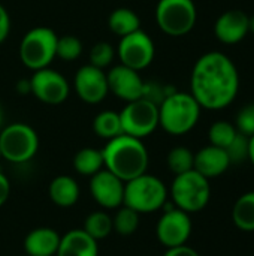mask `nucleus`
Returning a JSON list of instances; mask_svg holds the SVG:
<instances>
[{
    "label": "nucleus",
    "mask_w": 254,
    "mask_h": 256,
    "mask_svg": "<svg viewBox=\"0 0 254 256\" xmlns=\"http://www.w3.org/2000/svg\"><path fill=\"white\" fill-rule=\"evenodd\" d=\"M226 153L229 156L231 165H241L246 160H249V138L246 135L237 134L234 141L228 146Z\"/></svg>",
    "instance_id": "obj_32"
},
{
    "label": "nucleus",
    "mask_w": 254,
    "mask_h": 256,
    "mask_svg": "<svg viewBox=\"0 0 254 256\" xmlns=\"http://www.w3.org/2000/svg\"><path fill=\"white\" fill-rule=\"evenodd\" d=\"M106 78H108V88L115 98L127 104L142 98L145 81L141 78L138 70L120 64L112 68L106 74Z\"/></svg>",
    "instance_id": "obj_15"
},
{
    "label": "nucleus",
    "mask_w": 254,
    "mask_h": 256,
    "mask_svg": "<svg viewBox=\"0 0 254 256\" xmlns=\"http://www.w3.org/2000/svg\"><path fill=\"white\" fill-rule=\"evenodd\" d=\"M9 196H10V183L7 177L3 172H0V207L6 204Z\"/></svg>",
    "instance_id": "obj_35"
},
{
    "label": "nucleus",
    "mask_w": 254,
    "mask_h": 256,
    "mask_svg": "<svg viewBox=\"0 0 254 256\" xmlns=\"http://www.w3.org/2000/svg\"><path fill=\"white\" fill-rule=\"evenodd\" d=\"M114 57H115V50L108 42H97L90 50V64L102 70L114 62Z\"/></svg>",
    "instance_id": "obj_30"
},
{
    "label": "nucleus",
    "mask_w": 254,
    "mask_h": 256,
    "mask_svg": "<svg viewBox=\"0 0 254 256\" xmlns=\"http://www.w3.org/2000/svg\"><path fill=\"white\" fill-rule=\"evenodd\" d=\"M57 57L63 62H73L78 60L82 54V42L72 34H66L58 38L57 40Z\"/></svg>",
    "instance_id": "obj_29"
},
{
    "label": "nucleus",
    "mask_w": 254,
    "mask_h": 256,
    "mask_svg": "<svg viewBox=\"0 0 254 256\" xmlns=\"http://www.w3.org/2000/svg\"><path fill=\"white\" fill-rule=\"evenodd\" d=\"M171 198L177 208L187 214L202 212L211 198L210 180L196 172L195 170L175 176L171 186Z\"/></svg>",
    "instance_id": "obj_5"
},
{
    "label": "nucleus",
    "mask_w": 254,
    "mask_h": 256,
    "mask_svg": "<svg viewBox=\"0 0 254 256\" xmlns=\"http://www.w3.org/2000/svg\"><path fill=\"white\" fill-rule=\"evenodd\" d=\"M196 6L193 0H159L156 6V21L159 28L168 36H184L196 24Z\"/></svg>",
    "instance_id": "obj_8"
},
{
    "label": "nucleus",
    "mask_w": 254,
    "mask_h": 256,
    "mask_svg": "<svg viewBox=\"0 0 254 256\" xmlns=\"http://www.w3.org/2000/svg\"><path fill=\"white\" fill-rule=\"evenodd\" d=\"M37 150L39 136L25 123L9 124L0 134V154L7 162L25 164L36 156Z\"/></svg>",
    "instance_id": "obj_7"
},
{
    "label": "nucleus",
    "mask_w": 254,
    "mask_h": 256,
    "mask_svg": "<svg viewBox=\"0 0 254 256\" xmlns=\"http://www.w3.org/2000/svg\"><path fill=\"white\" fill-rule=\"evenodd\" d=\"M168 194V188L160 178L145 172L124 183L123 206L135 210L138 214H150L165 207Z\"/></svg>",
    "instance_id": "obj_4"
},
{
    "label": "nucleus",
    "mask_w": 254,
    "mask_h": 256,
    "mask_svg": "<svg viewBox=\"0 0 254 256\" xmlns=\"http://www.w3.org/2000/svg\"><path fill=\"white\" fill-rule=\"evenodd\" d=\"M163 256H201L195 249L189 248V246H178V248H172V249H166Z\"/></svg>",
    "instance_id": "obj_36"
},
{
    "label": "nucleus",
    "mask_w": 254,
    "mask_h": 256,
    "mask_svg": "<svg viewBox=\"0 0 254 256\" xmlns=\"http://www.w3.org/2000/svg\"><path fill=\"white\" fill-rule=\"evenodd\" d=\"M93 130L97 136L108 140V141L123 135L120 112L103 111V112L97 114L94 122H93Z\"/></svg>",
    "instance_id": "obj_24"
},
{
    "label": "nucleus",
    "mask_w": 254,
    "mask_h": 256,
    "mask_svg": "<svg viewBox=\"0 0 254 256\" xmlns=\"http://www.w3.org/2000/svg\"><path fill=\"white\" fill-rule=\"evenodd\" d=\"M55 256H99L97 242L84 230L69 231L61 237Z\"/></svg>",
    "instance_id": "obj_19"
},
{
    "label": "nucleus",
    "mask_w": 254,
    "mask_h": 256,
    "mask_svg": "<svg viewBox=\"0 0 254 256\" xmlns=\"http://www.w3.org/2000/svg\"><path fill=\"white\" fill-rule=\"evenodd\" d=\"M102 153L105 170L117 176L124 183L145 174L148 170L150 156L142 140L123 134L109 140Z\"/></svg>",
    "instance_id": "obj_2"
},
{
    "label": "nucleus",
    "mask_w": 254,
    "mask_h": 256,
    "mask_svg": "<svg viewBox=\"0 0 254 256\" xmlns=\"http://www.w3.org/2000/svg\"><path fill=\"white\" fill-rule=\"evenodd\" d=\"M108 27L114 34L124 38L127 34H132L141 30V21L135 10L127 9V8H118L112 10V14L109 15Z\"/></svg>",
    "instance_id": "obj_21"
},
{
    "label": "nucleus",
    "mask_w": 254,
    "mask_h": 256,
    "mask_svg": "<svg viewBox=\"0 0 254 256\" xmlns=\"http://www.w3.org/2000/svg\"><path fill=\"white\" fill-rule=\"evenodd\" d=\"M154 54H156L154 42L142 30H138L124 38H120L117 56L121 64L133 70L139 72L148 68L154 60Z\"/></svg>",
    "instance_id": "obj_10"
},
{
    "label": "nucleus",
    "mask_w": 254,
    "mask_h": 256,
    "mask_svg": "<svg viewBox=\"0 0 254 256\" xmlns=\"http://www.w3.org/2000/svg\"><path fill=\"white\" fill-rule=\"evenodd\" d=\"M229 166L231 160L226 150L223 148L207 146L201 148L198 153H195L193 170L208 180L223 176L229 170Z\"/></svg>",
    "instance_id": "obj_17"
},
{
    "label": "nucleus",
    "mask_w": 254,
    "mask_h": 256,
    "mask_svg": "<svg viewBox=\"0 0 254 256\" xmlns=\"http://www.w3.org/2000/svg\"><path fill=\"white\" fill-rule=\"evenodd\" d=\"M120 120L124 135L147 138L159 128V106L145 99L129 102L120 112Z\"/></svg>",
    "instance_id": "obj_9"
},
{
    "label": "nucleus",
    "mask_w": 254,
    "mask_h": 256,
    "mask_svg": "<svg viewBox=\"0 0 254 256\" xmlns=\"http://www.w3.org/2000/svg\"><path fill=\"white\" fill-rule=\"evenodd\" d=\"M174 92H177V90L174 87H171V86H165V84H160L157 81H145L141 99H145V100H148V102L159 106Z\"/></svg>",
    "instance_id": "obj_31"
},
{
    "label": "nucleus",
    "mask_w": 254,
    "mask_h": 256,
    "mask_svg": "<svg viewBox=\"0 0 254 256\" xmlns=\"http://www.w3.org/2000/svg\"><path fill=\"white\" fill-rule=\"evenodd\" d=\"M30 84L31 94L46 105H60L69 98L70 93L67 80L49 68L36 70L30 78Z\"/></svg>",
    "instance_id": "obj_12"
},
{
    "label": "nucleus",
    "mask_w": 254,
    "mask_h": 256,
    "mask_svg": "<svg viewBox=\"0 0 254 256\" xmlns=\"http://www.w3.org/2000/svg\"><path fill=\"white\" fill-rule=\"evenodd\" d=\"M24 256H28V255H24Z\"/></svg>",
    "instance_id": "obj_42"
},
{
    "label": "nucleus",
    "mask_w": 254,
    "mask_h": 256,
    "mask_svg": "<svg viewBox=\"0 0 254 256\" xmlns=\"http://www.w3.org/2000/svg\"><path fill=\"white\" fill-rule=\"evenodd\" d=\"M0 159H1V154H0Z\"/></svg>",
    "instance_id": "obj_41"
},
{
    "label": "nucleus",
    "mask_w": 254,
    "mask_h": 256,
    "mask_svg": "<svg viewBox=\"0 0 254 256\" xmlns=\"http://www.w3.org/2000/svg\"><path fill=\"white\" fill-rule=\"evenodd\" d=\"M90 194L105 210H117L124 201V182L108 170H102L90 180Z\"/></svg>",
    "instance_id": "obj_13"
},
{
    "label": "nucleus",
    "mask_w": 254,
    "mask_h": 256,
    "mask_svg": "<svg viewBox=\"0 0 254 256\" xmlns=\"http://www.w3.org/2000/svg\"><path fill=\"white\" fill-rule=\"evenodd\" d=\"M58 36L49 27H34L22 38L19 44V58L31 70L49 68L57 57Z\"/></svg>",
    "instance_id": "obj_6"
},
{
    "label": "nucleus",
    "mask_w": 254,
    "mask_h": 256,
    "mask_svg": "<svg viewBox=\"0 0 254 256\" xmlns=\"http://www.w3.org/2000/svg\"><path fill=\"white\" fill-rule=\"evenodd\" d=\"M3 120H4V111H3V106L0 105V128L3 124Z\"/></svg>",
    "instance_id": "obj_40"
},
{
    "label": "nucleus",
    "mask_w": 254,
    "mask_h": 256,
    "mask_svg": "<svg viewBox=\"0 0 254 256\" xmlns=\"http://www.w3.org/2000/svg\"><path fill=\"white\" fill-rule=\"evenodd\" d=\"M232 222L244 232H254V192L241 195L232 207Z\"/></svg>",
    "instance_id": "obj_22"
},
{
    "label": "nucleus",
    "mask_w": 254,
    "mask_h": 256,
    "mask_svg": "<svg viewBox=\"0 0 254 256\" xmlns=\"http://www.w3.org/2000/svg\"><path fill=\"white\" fill-rule=\"evenodd\" d=\"M73 86L78 98L90 105L100 104L109 93L106 74L91 64L82 66L76 72Z\"/></svg>",
    "instance_id": "obj_14"
},
{
    "label": "nucleus",
    "mask_w": 254,
    "mask_h": 256,
    "mask_svg": "<svg viewBox=\"0 0 254 256\" xmlns=\"http://www.w3.org/2000/svg\"><path fill=\"white\" fill-rule=\"evenodd\" d=\"M156 236L160 244L166 249L178 248L187 244L192 236V220L190 214L177 208H166L156 226Z\"/></svg>",
    "instance_id": "obj_11"
},
{
    "label": "nucleus",
    "mask_w": 254,
    "mask_h": 256,
    "mask_svg": "<svg viewBox=\"0 0 254 256\" xmlns=\"http://www.w3.org/2000/svg\"><path fill=\"white\" fill-rule=\"evenodd\" d=\"M138 226H139V214L135 210L126 206H121L120 208H117V213L112 218V230L118 236L130 237L136 232Z\"/></svg>",
    "instance_id": "obj_26"
},
{
    "label": "nucleus",
    "mask_w": 254,
    "mask_h": 256,
    "mask_svg": "<svg viewBox=\"0 0 254 256\" xmlns=\"http://www.w3.org/2000/svg\"><path fill=\"white\" fill-rule=\"evenodd\" d=\"M195 154L187 147H175L168 153L166 164L174 176H180L193 170Z\"/></svg>",
    "instance_id": "obj_27"
},
{
    "label": "nucleus",
    "mask_w": 254,
    "mask_h": 256,
    "mask_svg": "<svg viewBox=\"0 0 254 256\" xmlns=\"http://www.w3.org/2000/svg\"><path fill=\"white\" fill-rule=\"evenodd\" d=\"M73 168L81 176L93 177L105 168L102 150H96L91 147L79 150L73 158Z\"/></svg>",
    "instance_id": "obj_23"
},
{
    "label": "nucleus",
    "mask_w": 254,
    "mask_h": 256,
    "mask_svg": "<svg viewBox=\"0 0 254 256\" xmlns=\"http://www.w3.org/2000/svg\"><path fill=\"white\" fill-rule=\"evenodd\" d=\"M216 38L225 45H235L249 34V15L240 9L222 14L214 24Z\"/></svg>",
    "instance_id": "obj_16"
},
{
    "label": "nucleus",
    "mask_w": 254,
    "mask_h": 256,
    "mask_svg": "<svg viewBox=\"0 0 254 256\" xmlns=\"http://www.w3.org/2000/svg\"><path fill=\"white\" fill-rule=\"evenodd\" d=\"M249 33H253L254 34V15L253 16H249Z\"/></svg>",
    "instance_id": "obj_39"
},
{
    "label": "nucleus",
    "mask_w": 254,
    "mask_h": 256,
    "mask_svg": "<svg viewBox=\"0 0 254 256\" xmlns=\"http://www.w3.org/2000/svg\"><path fill=\"white\" fill-rule=\"evenodd\" d=\"M60 234L51 228H36L24 240V250L28 256H55L60 246Z\"/></svg>",
    "instance_id": "obj_18"
},
{
    "label": "nucleus",
    "mask_w": 254,
    "mask_h": 256,
    "mask_svg": "<svg viewBox=\"0 0 254 256\" xmlns=\"http://www.w3.org/2000/svg\"><path fill=\"white\" fill-rule=\"evenodd\" d=\"M249 162L254 166V135L249 138Z\"/></svg>",
    "instance_id": "obj_38"
},
{
    "label": "nucleus",
    "mask_w": 254,
    "mask_h": 256,
    "mask_svg": "<svg viewBox=\"0 0 254 256\" xmlns=\"http://www.w3.org/2000/svg\"><path fill=\"white\" fill-rule=\"evenodd\" d=\"M49 198L51 201L61 208L73 207L79 200V186L76 180L69 176H58L49 184Z\"/></svg>",
    "instance_id": "obj_20"
},
{
    "label": "nucleus",
    "mask_w": 254,
    "mask_h": 256,
    "mask_svg": "<svg viewBox=\"0 0 254 256\" xmlns=\"http://www.w3.org/2000/svg\"><path fill=\"white\" fill-rule=\"evenodd\" d=\"M10 32V18L7 10L0 4V44H3Z\"/></svg>",
    "instance_id": "obj_34"
},
{
    "label": "nucleus",
    "mask_w": 254,
    "mask_h": 256,
    "mask_svg": "<svg viewBox=\"0 0 254 256\" xmlns=\"http://www.w3.org/2000/svg\"><path fill=\"white\" fill-rule=\"evenodd\" d=\"M16 90H18V93H21V94L31 93V84H30V80H21V81L16 84Z\"/></svg>",
    "instance_id": "obj_37"
},
{
    "label": "nucleus",
    "mask_w": 254,
    "mask_h": 256,
    "mask_svg": "<svg viewBox=\"0 0 254 256\" xmlns=\"http://www.w3.org/2000/svg\"><path fill=\"white\" fill-rule=\"evenodd\" d=\"M240 92V75L234 62L223 52L211 51L198 58L190 76V94L201 108H228Z\"/></svg>",
    "instance_id": "obj_1"
},
{
    "label": "nucleus",
    "mask_w": 254,
    "mask_h": 256,
    "mask_svg": "<svg viewBox=\"0 0 254 256\" xmlns=\"http://www.w3.org/2000/svg\"><path fill=\"white\" fill-rule=\"evenodd\" d=\"M237 129L232 123L229 122H216L211 124L210 130H208V141H210V146H214V147H219V148H223L226 150L228 146L234 141V138L237 136Z\"/></svg>",
    "instance_id": "obj_28"
},
{
    "label": "nucleus",
    "mask_w": 254,
    "mask_h": 256,
    "mask_svg": "<svg viewBox=\"0 0 254 256\" xmlns=\"http://www.w3.org/2000/svg\"><path fill=\"white\" fill-rule=\"evenodd\" d=\"M82 230L96 242L105 240L114 231L112 230V218L106 212H94L85 219Z\"/></svg>",
    "instance_id": "obj_25"
},
{
    "label": "nucleus",
    "mask_w": 254,
    "mask_h": 256,
    "mask_svg": "<svg viewBox=\"0 0 254 256\" xmlns=\"http://www.w3.org/2000/svg\"><path fill=\"white\" fill-rule=\"evenodd\" d=\"M201 110L190 93L174 92L159 105V126L169 135H186L198 124Z\"/></svg>",
    "instance_id": "obj_3"
},
{
    "label": "nucleus",
    "mask_w": 254,
    "mask_h": 256,
    "mask_svg": "<svg viewBox=\"0 0 254 256\" xmlns=\"http://www.w3.org/2000/svg\"><path fill=\"white\" fill-rule=\"evenodd\" d=\"M235 129L238 134L246 135L247 138L254 135V104L243 106L235 118Z\"/></svg>",
    "instance_id": "obj_33"
}]
</instances>
